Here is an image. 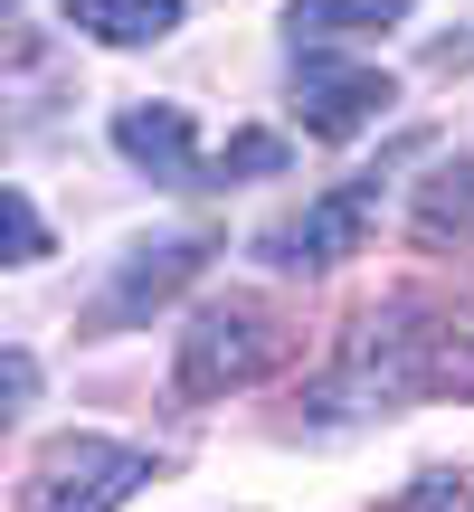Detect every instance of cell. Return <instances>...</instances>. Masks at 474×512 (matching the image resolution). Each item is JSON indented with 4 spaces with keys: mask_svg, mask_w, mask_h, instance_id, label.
Here are the masks:
<instances>
[{
    "mask_svg": "<svg viewBox=\"0 0 474 512\" xmlns=\"http://www.w3.org/2000/svg\"><path fill=\"white\" fill-rule=\"evenodd\" d=\"M370 209H380V171H361V181H332L323 200H304L294 219H275L256 247H266L275 266H313V275H323V266H342V256H361Z\"/></svg>",
    "mask_w": 474,
    "mask_h": 512,
    "instance_id": "3",
    "label": "cell"
},
{
    "mask_svg": "<svg viewBox=\"0 0 474 512\" xmlns=\"http://www.w3.org/2000/svg\"><path fill=\"white\" fill-rule=\"evenodd\" d=\"M200 266H209V238H162V247H143V256H133V266L114 275L105 294H95V323H105V332H124L133 313H152L162 294H181Z\"/></svg>",
    "mask_w": 474,
    "mask_h": 512,
    "instance_id": "5",
    "label": "cell"
},
{
    "mask_svg": "<svg viewBox=\"0 0 474 512\" xmlns=\"http://www.w3.org/2000/svg\"><path fill=\"white\" fill-rule=\"evenodd\" d=\"M389 512H474V503H465V484H456V475H427V484H408Z\"/></svg>",
    "mask_w": 474,
    "mask_h": 512,
    "instance_id": "11",
    "label": "cell"
},
{
    "mask_svg": "<svg viewBox=\"0 0 474 512\" xmlns=\"http://www.w3.org/2000/svg\"><path fill=\"white\" fill-rule=\"evenodd\" d=\"M389 19H408V0H294L285 29L294 38H361V29H389Z\"/></svg>",
    "mask_w": 474,
    "mask_h": 512,
    "instance_id": "10",
    "label": "cell"
},
{
    "mask_svg": "<svg viewBox=\"0 0 474 512\" xmlns=\"http://www.w3.org/2000/svg\"><path fill=\"white\" fill-rule=\"evenodd\" d=\"M275 162H285L275 133H237V143H228V171H275Z\"/></svg>",
    "mask_w": 474,
    "mask_h": 512,
    "instance_id": "13",
    "label": "cell"
},
{
    "mask_svg": "<svg viewBox=\"0 0 474 512\" xmlns=\"http://www.w3.org/2000/svg\"><path fill=\"white\" fill-rule=\"evenodd\" d=\"M143 475H152V456L124 437H57L19 475V512H114Z\"/></svg>",
    "mask_w": 474,
    "mask_h": 512,
    "instance_id": "2",
    "label": "cell"
},
{
    "mask_svg": "<svg viewBox=\"0 0 474 512\" xmlns=\"http://www.w3.org/2000/svg\"><path fill=\"white\" fill-rule=\"evenodd\" d=\"M114 143H124V162H143L152 181H171V190L200 181V133H190L181 105H124L114 114Z\"/></svg>",
    "mask_w": 474,
    "mask_h": 512,
    "instance_id": "6",
    "label": "cell"
},
{
    "mask_svg": "<svg viewBox=\"0 0 474 512\" xmlns=\"http://www.w3.org/2000/svg\"><path fill=\"white\" fill-rule=\"evenodd\" d=\"M408 238L418 247H474V162H456V171H437V181L418 190V209H408Z\"/></svg>",
    "mask_w": 474,
    "mask_h": 512,
    "instance_id": "7",
    "label": "cell"
},
{
    "mask_svg": "<svg viewBox=\"0 0 474 512\" xmlns=\"http://www.w3.org/2000/svg\"><path fill=\"white\" fill-rule=\"evenodd\" d=\"M10 247H19V266H29V256H48V228H38L29 190H10Z\"/></svg>",
    "mask_w": 474,
    "mask_h": 512,
    "instance_id": "12",
    "label": "cell"
},
{
    "mask_svg": "<svg viewBox=\"0 0 474 512\" xmlns=\"http://www.w3.org/2000/svg\"><path fill=\"white\" fill-rule=\"evenodd\" d=\"M427 389H456V399H474V304L427 313Z\"/></svg>",
    "mask_w": 474,
    "mask_h": 512,
    "instance_id": "9",
    "label": "cell"
},
{
    "mask_svg": "<svg viewBox=\"0 0 474 512\" xmlns=\"http://www.w3.org/2000/svg\"><path fill=\"white\" fill-rule=\"evenodd\" d=\"M294 361V323L256 294H228V304H200L181 332V389L190 399H228V389H256L266 370Z\"/></svg>",
    "mask_w": 474,
    "mask_h": 512,
    "instance_id": "1",
    "label": "cell"
},
{
    "mask_svg": "<svg viewBox=\"0 0 474 512\" xmlns=\"http://www.w3.org/2000/svg\"><path fill=\"white\" fill-rule=\"evenodd\" d=\"M67 19L105 48H152V38L181 29V0H67Z\"/></svg>",
    "mask_w": 474,
    "mask_h": 512,
    "instance_id": "8",
    "label": "cell"
},
{
    "mask_svg": "<svg viewBox=\"0 0 474 512\" xmlns=\"http://www.w3.org/2000/svg\"><path fill=\"white\" fill-rule=\"evenodd\" d=\"M389 105H399V86H389L380 67H342V57H304V67H294V124H304L313 143H351V133H370Z\"/></svg>",
    "mask_w": 474,
    "mask_h": 512,
    "instance_id": "4",
    "label": "cell"
}]
</instances>
